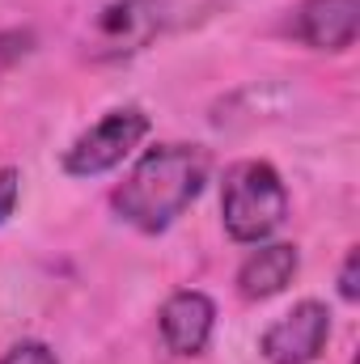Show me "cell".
Segmentation results:
<instances>
[{
    "instance_id": "1",
    "label": "cell",
    "mask_w": 360,
    "mask_h": 364,
    "mask_svg": "<svg viewBox=\"0 0 360 364\" xmlns=\"http://www.w3.org/2000/svg\"><path fill=\"white\" fill-rule=\"evenodd\" d=\"M208 166V149L199 144H157L110 191V208L140 233H166L199 199Z\"/></svg>"
},
{
    "instance_id": "2",
    "label": "cell",
    "mask_w": 360,
    "mask_h": 364,
    "mask_svg": "<svg viewBox=\"0 0 360 364\" xmlns=\"http://www.w3.org/2000/svg\"><path fill=\"white\" fill-rule=\"evenodd\" d=\"M225 233L242 246H259L288 216V186L268 161H238L221 186Z\"/></svg>"
},
{
    "instance_id": "3",
    "label": "cell",
    "mask_w": 360,
    "mask_h": 364,
    "mask_svg": "<svg viewBox=\"0 0 360 364\" xmlns=\"http://www.w3.org/2000/svg\"><path fill=\"white\" fill-rule=\"evenodd\" d=\"M144 136H149V114L140 106H119V110L102 114L90 132H81L64 149V174H73V178H97V174L123 166L140 149Z\"/></svg>"
},
{
    "instance_id": "4",
    "label": "cell",
    "mask_w": 360,
    "mask_h": 364,
    "mask_svg": "<svg viewBox=\"0 0 360 364\" xmlns=\"http://www.w3.org/2000/svg\"><path fill=\"white\" fill-rule=\"evenodd\" d=\"M331 339V309L322 301H301L259 335L268 364H314Z\"/></svg>"
},
{
    "instance_id": "5",
    "label": "cell",
    "mask_w": 360,
    "mask_h": 364,
    "mask_svg": "<svg viewBox=\"0 0 360 364\" xmlns=\"http://www.w3.org/2000/svg\"><path fill=\"white\" fill-rule=\"evenodd\" d=\"M288 30L314 51H348L360 30V0H301Z\"/></svg>"
},
{
    "instance_id": "6",
    "label": "cell",
    "mask_w": 360,
    "mask_h": 364,
    "mask_svg": "<svg viewBox=\"0 0 360 364\" xmlns=\"http://www.w3.org/2000/svg\"><path fill=\"white\" fill-rule=\"evenodd\" d=\"M170 0H115L97 17V43L102 55H132L140 51L166 21Z\"/></svg>"
},
{
    "instance_id": "7",
    "label": "cell",
    "mask_w": 360,
    "mask_h": 364,
    "mask_svg": "<svg viewBox=\"0 0 360 364\" xmlns=\"http://www.w3.org/2000/svg\"><path fill=\"white\" fill-rule=\"evenodd\" d=\"M216 326V305L199 288H182L162 305V339L174 356H199L212 339Z\"/></svg>"
},
{
    "instance_id": "8",
    "label": "cell",
    "mask_w": 360,
    "mask_h": 364,
    "mask_svg": "<svg viewBox=\"0 0 360 364\" xmlns=\"http://www.w3.org/2000/svg\"><path fill=\"white\" fill-rule=\"evenodd\" d=\"M297 267H301V255L292 242H268V246L259 242V250H250L246 263L238 267V292L246 301H268L292 284Z\"/></svg>"
},
{
    "instance_id": "9",
    "label": "cell",
    "mask_w": 360,
    "mask_h": 364,
    "mask_svg": "<svg viewBox=\"0 0 360 364\" xmlns=\"http://www.w3.org/2000/svg\"><path fill=\"white\" fill-rule=\"evenodd\" d=\"M34 51V34L30 30H0V77L17 64V60H26Z\"/></svg>"
},
{
    "instance_id": "10",
    "label": "cell",
    "mask_w": 360,
    "mask_h": 364,
    "mask_svg": "<svg viewBox=\"0 0 360 364\" xmlns=\"http://www.w3.org/2000/svg\"><path fill=\"white\" fill-rule=\"evenodd\" d=\"M0 364H60L55 360V352L47 348V343H38V339H26V343H13Z\"/></svg>"
},
{
    "instance_id": "11",
    "label": "cell",
    "mask_w": 360,
    "mask_h": 364,
    "mask_svg": "<svg viewBox=\"0 0 360 364\" xmlns=\"http://www.w3.org/2000/svg\"><path fill=\"white\" fill-rule=\"evenodd\" d=\"M339 296H344V301H360V250L356 246L344 255V267H339Z\"/></svg>"
},
{
    "instance_id": "12",
    "label": "cell",
    "mask_w": 360,
    "mask_h": 364,
    "mask_svg": "<svg viewBox=\"0 0 360 364\" xmlns=\"http://www.w3.org/2000/svg\"><path fill=\"white\" fill-rule=\"evenodd\" d=\"M17 195H21V174H17L13 166H4V170H0V225L13 216V208H17Z\"/></svg>"
}]
</instances>
